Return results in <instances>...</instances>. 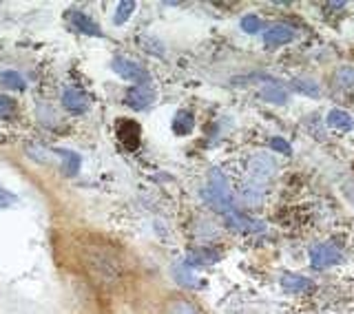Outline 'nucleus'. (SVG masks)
Returning <instances> with one entry per match:
<instances>
[{
	"mask_svg": "<svg viewBox=\"0 0 354 314\" xmlns=\"http://www.w3.org/2000/svg\"><path fill=\"white\" fill-rule=\"evenodd\" d=\"M208 201L213 204L215 210L224 212V215H230L235 206H232V195L228 188V179L224 177L221 171H213L208 177V190H206Z\"/></svg>",
	"mask_w": 354,
	"mask_h": 314,
	"instance_id": "1",
	"label": "nucleus"
},
{
	"mask_svg": "<svg viewBox=\"0 0 354 314\" xmlns=\"http://www.w3.org/2000/svg\"><path fill=\"white\" fill-rule=\"evenodd\" d=\"M248 173H250L248 184L263 193L266 184H268L270 179H272V175L277 173V164H274V160H272L270 155L259 153V155H254L252 160H250V164H248Z\"/></svg>",
	"mask_w": 354,
	"mask_h": 314,
	"instance_id": "2",
	"label": "nucleus"
},
{
	"mask_svg": "<svg viewBox=\"0 0 354 314\" xmlns=\"http://www.w3.org/2000/svg\"><path fill=\"white\" fill-rule=\"evenodd\" d=\"M111 66H113V71L120 75V77H124V80L133 82V84H149L151 80V75L149 71L144 69V66H140L138 62H133L129 58H113V62H111Z\"/></svg>",
	"mask_w": 354,
	"mask_h": 314,
	"instance_id": "3",
	"label": "nucleus"
},
{
	"mask_svg": "<svg viewBox=\"0 0 354 314\" xmlns=\"http://www.w3.org/2000/svg\"><path fill=\"white\" fill-rule=\"evenodd\" d=\"M310 261H313L317 270H326V268L343 261V252L335 243H317L310 248Z\"/></svg>",
	"mask_w": 354,
	"mask_h": 314,
	"instance_id": "4",
	"label": "nucleus"
},
{
	"mask_svg": "<svg viewBox=\"0 0 354 314\" xmlns=\"http://www.w3.org/2000/svg\"><path fill=\"white\" fill-rule=\"evenodd\" d=\"M153 100H155V91H153V89L149 84H138V86H131L129 91H127L124 102L131 109L142 111V109H147L153 102Z\"/></svg>",
	"mask_w": 354,
	"mask_h": 314,
	"instance_id": "5",
	"label": "nucleus"
},
{
	"mask_svg": "<svg viewBox=\"0 0 354 314\" xmlns=\"http://www.w3.org/2000/svg\"><path fill=\"white\" fill-rule=\"evenodd\" d=\"M140 136H142V131H140L138 122H133V120H120L118 122V138L122 140V144H124L127 149H131V151L138 149Z\"/></svg>",
	"mask_w": 354,
	"mask_h": 314,
	"instance_id": "6",
	"label": "nucleus"
},
{
	"mask_svg": "<svg viewBox=\"0 0 354 314\" xmlns=\"http://www.w3.org/2000/svg\"><path fill=\"white\" fill-rule=\"evenodd\" d=\"M292 38H295V31L288 25H272L263 31V42L268 44V47H281V44H288Z\"/></svg>",
	"mask_w": 354,
	"mask_h": 314,
	"instance_id": "7",
	"label": "nucleus"
},
{
	"mask_svg": "<svg viewBox=\"0 0 354 314\" xmlns=\"http://www.w3.org/2000/svg\"><path fill=\"white\" fill-rule=\"evenodd\" d=\"M62 107L71 113H84L88 109V98L80 91V89H66L62 93Z\"/></svg>",
	"mask_w": 354,
	"mask_h": 314,
	"instance_id": "8",
	"label": "nucleus"
},
{
	"mask_svg": "<svg viewBox=\"0 0 354 314\" xmlns=\"http://www.w3.org/2000/svg\"><path fill=\"white\" fill-rule=\"evenodd\" d=\"M69 22L71 25L84 33V36H93V38H100L102 36V31H100V27L95 25V22L88 18L86 14H82V11H69Z\"/></svg>",
	"mask_w": 354,
	"mask_h": 314,
	"instance_id": "9",
	"label": "nucleus"
},
{
	"mask_svg": "<svg viewBox=\"0 0 354 314\" xmlns=\"http://www.w3.org/2000/svg\"><path fill=\"white\" fill-rule=\"evenodd\" d=\"M281 288L286 293H292V295H301V293H308V290H313V281L301 275H292V273H286L281 277Z\"/></svg>",
	"mask_w": 354,
	"mask_h": 314,
	"instance_id": "10",
	"label": "nucleus"
},
{
	"mask_svg": "<svg viewBox=\"0 0 354 314\" xmlns=\"http://www.w3.org/2000/svg\"><path fill=\"white\" fill-rule=\"evenodd\" d=\"M53 151L62 160V173L66 177L77 175V171H80V155L73 151H66V149H53Z\"/></svg>",
	"mask_w": 354,
	"mask_h": 314,
	"instance_id": "11",
	"label": "nucleus"
},
{
	"mask_svg": "<svg viewBox=\"0 0 354 314\" xmlns=\"http://www.w3.org/2000/svg\"><path fill=\"white\" fill-rule=\"evenodd\" d=\"M162 314H199V310L195 308L193 301L177 297V299H169V301H166Z\"/></svg>",
	"mask_w": 354,
	"mask_h": 314,
	"instance_id": "12",
	"label": "nucleus"
},
{
	"mask_svg": "<svg viewBox=\"0 0 354 314\" xmlns=\"http://www.w3.org/2000/svg\"><path fill=\"white\" fill-rule=\"evenodd\" d=\"M328 127L337 129V131H350L354 127V120L348 111H341V109H332L328 113Z\"/></svg>",
	"mask_w": 354,
	"mask_h": 314,
	"instance_id": "13",
	"label": "nucleus"
},
{
	"mask_svg": "<svg viewBox=\"0 0 354 314\" xmlns=\"http://www.w3.org/2000/svg\"><path fill=\"white\" fill-rule=\"evenodd\" d=\"M259 95L266 100V102H272V104H286V100H288V91L277 82L266 84L259 91Z\"/></svg>",
	"mask_w": 354,
	"mask_h": 314,
	"instance_id": "14",
	"label": "nucleus"
},
{
	"mask_svg": "<svg viewBox=\"0 0 354 314\" xmlns=\"http://www.w3.org/2000/svg\"><path fill=\"white\" fill-rule=\"evenodd\" d=\"M228 219V226L237 228V230H261V223L254 221V219H248L246 215H239L237 210H232L230 215H226Z\"/></svg>",
	"mask_w": 354,
	"mask_h": 314,
	"instance_id": "15",
	"label": "nucleus"
},
{
	"mask_svg": "<svg viewBox=\"0 0 354 314\" xmlns=\"http://www.w3.org/2000/svg\"><path fill=\"white\" fill-rule=\"evenodd\" d=\"M193 131V116L188 111H177L173 120V133L175 136H188Z\"/></svg>",
	"mask_w": 354,
	"mask_h": 314,
	"instance_id": "16",
	"label": "nucleus"
},
{
	"mask_svg": "<svg viewBox=\"0 0 354 314\" xmlns=\"http://www.w3.org/2000/svg\"><path fill=\"white\" fill-rule=\"evenodd\" d=\"M219 261V252L215 250H199L191 252L186 259V266H206V264H217Z\"/></svg>",
	"mask_w": 354,
	"mask_h": 314,
	"instance_id": "17",
	"label": "nucleus"
},
{
	"mask_svg": "<svg viewBox=\"0 0 354 314\" xmlns=\"http://www.w3.org/2000/svg\"><path fill=\"white\" fill-rule=\"evenodd\" d=\"M335 84L343 91H352L354 89V66H341L335 73Z\"/></svg>",
	"mask_w": 354,
	"mask_h": 314,
	"instance_id": "18",
	"label": "nucleus"
},
{
	"mask_svg": "<svg viewBox=\"0 0 354 314\" xmlns=\"http://www.w3.org/2000/svg\"><path fill=\"white\" fill-rule=\"evenodd\" d=\"M136 3L133 0H122V3L118 5V9H115V16H113V22L115 25H124V22L131 18V14L136 11Z\"/></svg>",
	"mask_w": 354,
	"mask_h": 314,
	"instance_id": "19",
	"label": "nucleus"
},
{
	"mask_svg": "<svg viewBox=\"0 0 354 314\" xmlns=\"http://www.w3.org/2000/svg\"><path fill=\"white\" fill-rule=\"evenodd\" d=\"M0 82H3V86H7V89H16V91L25 89V80H22V75L16 71H3L0 73Z\"/></svg>",
	"mask_w": 354,
	"mask_h": 314,
	"instance_id": "20",
	"label": "nucleus"
},
{
	"mask_svg": "<svg viewBox=\"0 0 354 314\" xmlns=\"http://www.w3.org/2000/svg\"><path fill=\"white\" fill-rule=\"evenodd\" d=\"M16 116V102L7 95H0V120H11Z\"/></svg>",
	"mask_w": 354,
	"mask_h": 314,
	"instance_id": "21",
	"label": "nucleus"
},
{
	"mask_svg": "<svg viewBox=\"0 0 354 314\" xmlns=\"http://www.w3.org/2000/svg\"><path fill=\"white\" fill-rule=\"evenodd\" d=\"M295 91L299 93H306V95H319V86L313 80H295L292 82Z\"/></svg>",
	"mask_w": 354,
	"mask_h": 314,
	"instance_id": "22",
	"label": "nucleus"
},
{
	"mask_svg": "<svg viewBox=\"0 0 354 314\" xmlns=\"http://www.w3.org/2000/svg\"><path fill=\"white\" fill-rule=\"evenodd\" d=\"M241 29L246 31V33H257L261 29V20L257 16H252V14L243 16L241 18Z\"/></svg>",
	"mask_w": 354,
	"mask_h": 314,
	"instance_id": "23",
	"label": "nucleus"
},
{
	"mask_svg": "<svg viewBox=\"0 0 354 314\" xmlns=\"http://www.w3.org/2000/svg\"><path fill=\"white\" fill-rule=\"evenodd\" d=\"M270 149L277 151V153H283V155H290V144L281 138H272L270 140Z\"/></svg>",
	"mask_w": 354,
	"mask_h": 314,
	"instance_id": "24",
	"label": "nucleus"
},
{
	"mask_svg": "<svg viewBox=\"0 0 354 314\" xmlns=\"http://www.w3.org/2000/svg\"><path fill=\"white\" fill-rule=\"evenodd\" d=\"M16 201H18V197H16L14 193H9V190L0 188V210H3V208H9L11 204H16Z\"/></svg>",
	"mask_w": 354,
	"mask_h": 314,
	"instance_id": "25",
	"label": "nucleus"
}]
</instances>
